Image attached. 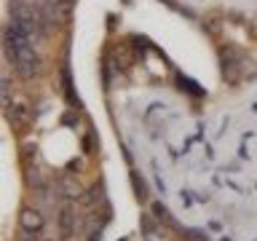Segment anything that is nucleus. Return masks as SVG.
<instances>
[{
    "label": "nucleus",
    "instance_id": "obj_9",
    "mask_svg": "<svg viewBox=\"0 0 257 241\" xmlns=\"http://www.w3.org/2000/svg\"><path fill=\"white\" fill-rule=\"evenodd\" d=\"M132 180H134V185H137V196L145 198V188H142V182H140V174H132Z\"/></svg>",
    "mask_w": 257,
    "mask_h": 241
},
{
    "label": "nucleus",
    "instance_id": "obj_10",
    "mask_svg": "<svg viewBox=\"0 0 257 241\" xmlns=\"http://www.w3.org/2000/svg\"><path fill=\"white\" fill-rule=\"evenodd\" d=\"M30 236H32V233H30V230H24V236H22V241H32Z\"/></svg>",
    "mask_w": 257,
    "mask_h": 241
},
{
    "label": "nucleus",
    "instance_id": "obj_2",
    "mask_svg": "<svg viewBox=\"0 0 257 241\" xmlns=\"http://www.w3.org/2000/svg\"><path fill=\"white\" fill-rule=\"evenodd\" d=\"M6 118L11 120V126L16 129V132H22V129H27L30 126V104L24 102V99H16L11 107L6 110Z\"/></svg>",
    "mask_w": 257,
    "mask_h": 241
},
{
    "label": "nucleus",
    "instance_id": "obj_8",
    "mask_svg": "<svg viewBox=\"0 0 257 241\" xmlns=\"http://www.w3.org/2000/svg\"><path fill=\"white\" fill-rule=\"evenodd\" d=\"M83 198H86V204H88V206H94L96 201L102 198V182H96L91 190H86V196H83Z\"/></svg>",
    "mask_w": 257,
    "mask_h": 241
},
{
    "label": "nucleus",
    "instance_id": "obj_3",
    "mask_svg": "<svg viewBox=\"0 0 257 241\" xmlns=\"http://www.w3.org/2000/svg\"><path fill=\"white\" fill-rule=\"evenodd\" d=\"M19 225H22V230L40 233V230H43V225H46V217H43V212H40V209L24 206L22 212H19Z\"/></svg>",
    "mask_w": 257,
    "mask_h": 241
},
{
    "label": "nucleus",
    "instance_id": "obj_5",
    "mask_svg": "<svg viewBox=\"0 0 257 241\" xmlns=\"http://www.w3.org/2000/svg\"><path fill=\"white\" fill-rule=\"evenodd\" d=\"M59 233L64 238H70L72 233H75V212H72V206L59 209Z\"/></svg>",
    "mask_w": 257,
    "mask_h": 241
},
{
    "label": "nucleus",
    "instance_id": "obj_7",
    "mask_svg": "<svg viewBox=\"0 0 257 241\" xmlns=\"http://www.w3.org/2000/svg\"><path fill=\"white\" fill-rule=\"evenodd\" d=\"M0 91H3V112L8 110V107H11V78H8V75H3V86H0Z\"/></svg>",
    "mask_w": 257,
    "mask_h": 241
},
{
    "label": "nucleus",
    "instance_id": "obj_6",
    "mask_svg": "<svg viewBox=\"0 0 257 241\" xmlns=\"http://www.w3.org/2000/svg\"><path fill=\"white\" fill-rule=\"evenodd\" d=\"M24 182H27L32 190H40L46 185V174L40 172V169H35V166H27V172H24Z\"/></svg>",
    "mask_w": 257,
    "mask_h": 241
},
{
    "label": "nucleus",
    "instance_id": "obj_4",
    "mask_svg": "<svg viewBox=\"0 0 257 241\" xmlns=\"http://www.w3.org/2000/svg\"><path fill=\"white\" fill-rule=\"evenodd\" d=\"M56 188H59V196L67 198V201H75V198H83V196H86L83 185H80L75 177H62Z\"/></svg>",
    "mask_w": 257,
    "mask_h": 241
},
{
    "label": "nucleus",
    "instance_id": "obj_1",
    "mask_svg": "<svg viewBox=\"0 0 257 241\" xmlns=\"http://www.w3.org/2000/svg\"><path fill=\"white\" fill-rule=\"evenodd\" d=\"M8 62L14 64V72L24 80H32L43 72V62L35 51V46H24V48H16V51H8Z\"/></svg>",
    "mask_w": 257,
    "mask_h": 241
}]
</instances>
